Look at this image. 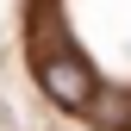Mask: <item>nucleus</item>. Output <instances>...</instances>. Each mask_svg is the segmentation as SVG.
<instances>
[{"label":"nucleus","mask_w":131,"mask_h":131,"mask_svg":"<svg viewBox=\"0 0 131 131\" xmlns=\"http://www.w3.org/2000/svg\"><path fill=\"white\" fill-rule=\"evenodd\" d=\"M94 125H106V131H131V94H94Z\"/></svg>","instance_id":"2"},{"label":"nucleus","mask_w":131,"mask_h":131,"mask_svg":"<svg viewBox=\"0 0 131 131\" xmlns=\"http://www.w3.org/2000/svg\"><path fill=\"white\" fill-rule=\"evenodd\" d=\"M44 88H50V100H56V106H88V100H94L88 69H81L75 56H50V62H44Z\"/></svg>","instance_id":"1"}]
</instances>
